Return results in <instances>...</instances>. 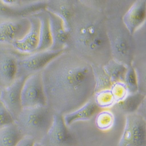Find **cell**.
<instances>
[{
    "instance_id": "cell-9",
    "label": "cell",
    "mask_w": 146,
    "mask_h": 146,
    "mask_svg": "<svg viewBox=\"0 0 146 146\" xmlns=\"http://www.w3.org/2000/svg\"><path fill=\"white\" fill-rule=\"evenodd\" d=\"M40 144L41 146H77V141L64 123L63 115L54 113L52 125Z\"/></svg>"
},
{
    "instance_id": "cell-18",
    "label": "cell",
    "mask_w": 146,
    "mask_h": 146,
    "mask_svg": "<svg viewBox=\"0 0 146 146\" xmlns=\"http://www.w3.org/2000/svg\"><path fill=\"white\" fill-rule=\"evenodd\" d=\"M101 109L95 104L93 97L82 106L74 111L63 115L66 125L68 127L72 124L80 121H86L91 119Z\"/></svg>"
},
{
    "instance_id": "cell-11",
    "label": "cell",
    "mask_w": 146,
    "mask_h": 146,
    "mask_svg": "<svg viewBox=\"0 0 146 146\" xmlns=\"http://www.w3.org/2000/svg\"><path fill=\"white\" fill-rule=\"evenodd\" d=\"M30 28L28 17L4 20L0 22V43L11 46L23 37Z\"/></svg>"
},
{
    "instance_id": "cell-12",
    "label": "cell",
    "mask_w": 146,
    "mask_h": 146,
    "mask_svg": "<svg viewBox=\"0 0 146 146\" xmlns=\"http://www.w3.org/2000/svg\"><path fill=\"white\" fill-rule=\"evenodd\" d=\"M25 79L17 78L10 86L1 88V102L15 120L22 109L21 92Z\"/></svg>"
},
{
    "instance_id": "cell-16",
    "label": "cell",
    "mask_w": 146,
    "mask_h": 146,
    "mask_svg": "<svg viewBox=\"0 0 146 146\" xmlns=\"http://www.w3.org/2000/svg\"><path fill=\"white\" fill-rule=\"evenodd\" d=\"M52 38L50 50L63 52L67 48L69 33L65 30L63 23L58 17L47 11Z\"/></svg>"
},
{
    "instance_id": "cell-28",
    "label": "cell",
    "mask_w": 146,
    "mask_h": 146,
    "mask_svg": "<svg viewBox=\"0 0 146 146\" xmlns=\"http://www.w3.org/2000/svg\"><path fill=\"white\" fill-rule=\"evenodd\" d=\"M13 122H14V119L3 104L0 102V129Z\"/></svg>"
},
{
    "instance_id": "cell-3",
    "label": "cell",
    "mask_w": 146,
    "mask_h": 146,
    "mask_svg": "<svg viewBox=\"0 0 146 146\" xmlns=\"http://www.w3.org/2000/svg\"><path fill=\"white\" fill-rule=\"evenodd\" d=\"M105 28L112 58L127 67L132 66L136 52V43L133 35L123 25L121 17H106Z\"/></svg>"
},
{
    "instance_id": "cell-14",
    "label": "cell",
    "mask_w": 146,
    "mask_h": 146,
    "mask_svg": "<svg viewBox=\"0 0 146 146\" xmlns=\"http://www.w3.org/2000/svg\"><path fill=\"white\" fill-rule=\"evenodd\" d=\"M19 54L14 50L0 49V88L10 86L16 80L17 59Z\"/></svg>"
},
{
    "instance_id": "cell-30",
    "label": "cell",
    "mask_w": 146,
    "mask_h": 146,
    "mask_svg": "<svg viewBox=\"0 0 146 146\" xmlns=\"http://www.w3.org/2000/svg\"><path fill=\"white\" fill-rule=\"evenodd\" d=\"M33 146H41V145L40 144V143H37V142H35L33 144Z\"/></svg>"
},
{
    "instance_id": "cell-24",
    "label": "cell",
    "mask_w": 146,
    "mask_h": 146,
    "mask_svg": "<svg viewBox=\"0 0 146 146\" xmlns=\"http://www.w3.org/2000/svg\"><path fill=\"white\" fill-rule=\"evenodd\" d=\"M95 80V92L104 90L110 89L113 84L104 71L102 66L91 65Z\"/></svg>"
},
{
    "instance_id": "cell-29",
    "label": "cell",
    "mask_w": 146,
    "mask_h": 146,
    "mask_svg": "<svg viewBox=\"0 0 146 146\" xmlns=\"http://www.w3.org/2000/svg\"><path fill=\"white\" fill-rule=\"evenodd\" d=\"M35 142L33 139L27 136H23L15 146H33Z\"/></svg>"
},
{
    "instance_id": "cell-19",
    "label": "cell",
    "mask_w": 146,
    "mask_h": 146,
    "mask_svg": "<svg viewBox=\"0 0 146 146\" xmlns=\"http://www.w3.org/2000/svg\"><path fill=\"white\" fill-rule=\"evenodd\" d=\"M34 14L37 17L40 22L39 43L36 52L50 50L52 46V38L47 12L44 9Z\"/></svg>"
},
{
    "instance_id": "cell-6",
    "label": "cell",
    "mask_w": 146,
    "mask_h": 146,
    "mask_svg": "<svg viewBox=\"0 0 146 146\" xmlns=\"http://www.w3.org/2000/svg\"><path fill=\"white\" fill-rule=\"evenodd\" d=\"M62 52L47 50L28 54H19L17 59L16 79H25L36 72H40L50 61Z\"/></svg>"
},
{
    "instance_id": "cell-5",
    "label": "cell",
    "mask_w": 146,
    "mask_h": 146,
    "mask_svg": "<svg viewBox=\"0 0 146 146\" xmlns=\"http://www.w3.org/2000/svg\"><path fill=\"white\" fill-rule=\"evenodd\" d=\"M69 51L94 66H103L112 59L105 27L87 42Z\"/></svg>"
},
{
    "instance_id": "cell-7",
    "label": "cell",
    "mask_w": 146,
    "mask_h": 146,
    "mask_svg": "<svg viewBox=\"0 0 146 146\" xmlns=\"http://www.w3.org/2000/svg\"><path fill=\"white\" fill-rule=\"evenodd\" d=\"M117 146H146V121L137 113L126 115L122 135Z\"/></svg>"
},
{
    "instance_id": "cell-4",
    "label": "cell",
    "mask_w": 146,
    "mask_h": 146,
    "mask_svg": "<svg viewBox=\"0 0 146 146\" xmlns=\"http://www.w3.org/2000/svg\"><path fill=\"white\" fill-rule=\"evenodd\" d=\"M54 114L46 105L22 108L14 122L23 136L40 143L52 125Z\"/></svg>"
},
{
    "instance_id": "cell-23",
    "label": "cell",
    "mask_w": 146,
    "mask_h": 146,
    "mask_svg": "<svg viewBox=\"0 0 146 146\" xmlns=\"http://www.w3.org/2000/svg\"><path fill=\"white\" fill-rule=\"evenodd\" d=\"M95 123L99 130L104 131L111 130L115 124V116L110 110H103L96 115Z\"/></svg>"
},
{
    "instance_id": "cell-8",
    "label": "cell",
    "mask_w": 146,
    "mask_h": 146,
    "mask_svg": "<svg viewBox=\"0 0 146 146\" xmlns=\"http://www.w3.org/2000/svg\"><path fill=\"white\" fill-rule=\"evenodd\" d=\"M47 1L0 0V18L5 20L27 17L46 9Z\"/></svg>"
},
{
    "instance_id": "cell-10",
    "label": "cell",
    "mask_w": 146,
    "mask_h": 146,
    "mask_svg": "<svg viewBox=\"0 0 146 146\" xmlns=\"http://www.w3.org/2000/svg\"><path fill=\"white\" fill-rule=\"evenodd\" d=\"M21 100L22 108L46 105L41 71L28 77L24 80L21 89Z\"/></svg>"
},
{
    "instance_id": "cell-20",
    "label": "cell",
    "mask_w": 146,
    "mask_h": 146,
    "mask_svg": "<svg viewBox=\"0 0 146 146\" xmlns=\"http://www.w3.org/2000/svg\"><path fill=\"white\" fill-rule=\"evenodd\" d=\"M145 97V94L140 91L130 94L125 100L115 104L112 108L116 112L125 115L136 113L144 101Z\"/></svg>"
},
{
    "instance_id": "cell-27",
    "label": "cell",
    "mask_w": 146,
    "mask_h": 146,
    "mask_svg": "<svg viewBox=\"0 0 146 146\" xmlns=\"http://www.w3.org/2000/svg\"><path fill=\"white\" fill-rule=\"evenodd\" d=\"M110 90L114 97L116 104L125 100L130 94V92L124 82L118 81L113 82Z\"/></svg>"
},
{
    "instance_id": "cell-21",
    "label": "cell",
    "mask_w": 146,
    "mask_h": 146,
    "mask_svg": "<svg viewBox=\"0 0 146 146\" xmlns=\"http://www.w3.org/2000/svg\"><path fill=\"white\" fill-rule=\"evenodd\" d=\"M15 122L0 129V146H15L23 137Z\"/></svg>"
},
{
    "instance_id": "cell-2",
    "label": "cell",
    "mask_w": 146,
    "mask_h": 146,
    "mask_svg": "<svg viewBox=\"0 0 146 146\" xmlns=\"http://www.w3.org/2000/svg\"><path fill=\"white\" fill-rule=\"evenodd\" d=\"M106 19L104 12L82 1H75L67 50H72L92 38L105 27Z\"/></svg>"
},
{
    "instance_id": "cell-1",
    "label": "cell",
    "mask_w": 146,
    "mask_h": 146,
    "mask_svg": "<svg viewBox=\"0 0 146 146\" xmlns=\"http://www.w3.org/2000/svg\"><path fill=\"white\" fill-rule=\"evenodd\" d=\"M46 105L55 113L74 111L95 93L92 67L69 50L54 57L41 71Z\"/></svg>"
},
{
    "instance_id": "cell-25",
    "label": "cell",
    "mask_w": 146,
    "mask_h": 146,
    "mask_svg": "<svg viewBox=\"0 0 146 146\" xmlns=\"http://www.w3.org/2000/svg\"><path fill=\"white\" fill-rule=\"evenodd\" d=\"M93 99L97 106L100 109H104V110L112 108L116 104L110 89L104 90L95 92Z\"/></svg>"
},
{
    "instance_id": "cell-26",
    "label": "cell",
    "mask_w": 146,
    "mask_h": 146,
    "mask_svg": "<svg viewBox=\"0 0 146 146\" xmlns=\"http://www.w3.org/2000/svg\"><path fill=\"white\" fill-rule=\"evenodd\" d=\"M123 82L126 84L130 94H135L139 91L137 75L133 66L127 67Z\"/></svg>"
},
{
    "instance_id": "cell-13",
    "label": "cell",
    "mask_w": 146,
    "mask_h": 146,
    "mask_svg": "<svg viewBox=\"0 0 146 146\" xmlns=\"http://www.w3.org/2000/svg\"><path fill=\"white\" fill-rule=\"evenodd\" d=\"M27 17L30 22L28 31L22 38L11 44L14 50L21 54H28L35 52L39 43V20L35 14Z\"/></svg>"
},
{
    "instance_id": "cell-22",
    "label": "cell",
    "mask_w": 146,
    "mask_h": 146,
    "mask_svg": "<svg viewBox=\"0 0 146 146\" xmlns=\"http://www.w3.org/2000/svg\"><path fill=\"white\" fill-rule=\"evenodd\" d=\"M107 76L112 83L118 81L123 82L127 67L113 58L102 66Z\"/></svg>"
},
{
    "instance_id": "cell-15",
    "label": "cell",
    "mask_w": 146,
    "mask_h": 146,
    "mask_svg": "<svg viewBox=\"0 0 146 146\" xmlns=\"http://www.w3.org/2000/svg\"><path fill=\"white\" fill-rule=\"evenodd\" d=\"M146 18V2L137 0L133 3L121 17L123 25L132 35L144 25Z\"/></svg>"
},
{
    "instance_id": "cell-17",
    "label": "cell",
    "mask_w": 146,
    "mask_h": 146,
    "mask_svg": "<svg viewBox=\"0 0 146 146\" xmlns=\"http://www.w3.org/2000/svg\"><path fill=\"white\" fill-rule=\"evenodd\" d=\"M73 0H48L46 10L58 17L63 23L65 30L69 33L70 22L74 9Z\"/></svg>"
}]
</instances>
